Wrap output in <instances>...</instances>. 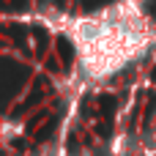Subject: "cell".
Listing matches in <instances>:
<instances>
[{"label":"cell","mask_w":156,"mask_h":156,"mask_svg":"<svg viewBox=\"0 0 156 156\" xmlns=\"http://www.w3.org/2000/svg\"><path fill=\"white\" fill-rule=\"evenodd\" d=\"M44 25L71 47L82 85H104L140 66L156 47V22L145 0H110L90 11L47 14Z\"/></svg>","instance_id":"obj_1"},{"label":"cell","mask_w":156,"mask_h":156,"mask_svg":"<svg viewBox=\"0 0 156 156\" xmlns=\"http://www.w3.org/2000/svg\"><path fill=\"white\" fill-rule=\"evenodd\" d=\"M129 156H156V132L151 140H145L140 148H137V154H129Z\"/></svg>","instance_id":"obj_2"}]
</instances>
